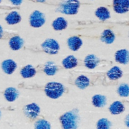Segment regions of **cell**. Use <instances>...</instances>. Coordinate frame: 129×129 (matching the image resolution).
<instances>
[{
    "label": "cell",
    "instance_id": "cell-25",
    "mask_svg": "<svg viewBox=\"0 0 129 129\" xmlns=\"http://www.w3.org/2000/svg\"><path fill=\"white\" fill-rule=\"evenodd\" d=\"M117 92L121 97H126L129 95V86L127 84H121L118 87Z\"/></svg>",
    "mask_w": 129,
    "mask_h": 129
},
{
    "label": "cell",
    "instance_id": "cell-32",
    "mask_svg": "<svg viewBox=\"0 0 129 129\" xmlns=\"http://www.w3.org/2000/svg\"><path fill=\"white\" fill-rule=\"evenodd\" d=\"M1 110H0V118H1Z\"/></svg>",
    "mask_w": 129,
    "mask_h": 129
},
{
    "label": "cell",
    "instance_id": "cell-1",
    "mask_svg": "<svg viewBox=\"0 0 129 129\" xmlns=\"http://www.w3.org/2000/svg\"><path fill=\"white\" fill-rule=\"evenodd\" d=\"M59 121L63 128H77L79 121L78 110L76 109H74L64 113L60 116Z\"/></svg>",
    "mask_w": 129,
    "mask_h": 129
},
{
    "label": "cell",
    "instance_id": "cell-26",
    "mask_svg": "<svg viewBox=\"0 0 129 129\" xmlns=\"http://www.w3.org/2000/svg\"><path fill=\"white\" fill-rule=\"evenodd\" d=\"M111 125V122L106 118H101L97 123V128L99 129L109 128Z\"/></svg>",
    "mask_w": 129,
    "mask_h": 129
},
{
    "label": "cell",
    "instance_id": "cell-27",
    "mask_svg": "<svg viewBox=\"0 0 129 129\" xmlns=\"http://www.w3.org/2000/svg\"><path fill=\"white\" fill-rule=\"evenodd\" d=\"M35 128H50V124L47 120L41 119L37 120L35 123Z\"/></svg>",
    "mask_w": 129,
    "mask_h": 129
},
{
    "label": "cell",
    "instance_id": "cell-23",
    "mask_svg": "<svg viewBox=\"0 0 129 129\" xmlns=\"http://www.w3.org/2000/svg\"><path fill=\"white\" fill-rule=\"evenodd\" d=\"M5 20L8 24L13 25L20 22L21 17L17 12L14 11L9 14L6 17Z\"/></svg>",
    "mask_w": 129,
    "mask_h": 129
},
{
    "label": "cell",
    "instance_id": "cell-29",
    "mask_svg": "<svg viewBox=\"0 0 129 129\" xmlns=\"http://www.w3.org/2000/svg\"><path fill=\"white\" fill-rule=\"evenodd\" d=\"M124 122H125L126 126H127L128 127H129V114L126 116V117L124 119Z\"/></svg>",
    "mask_w": 129,
    "mask_h": 129
},
{
    "label": "cell",
    "instance_id": "cell-22",
    "mask_svg": "<svg viewBox=\"0 0 129 129\" xmlns=\"http://www.w3.org/2000/svg\"><path fill=\"white\" fill-rule=\"evenodd\" d=\"M124 105L119 101L114 102L109 107L110 112L112 114H119L124 111Z\"/></svg>",
    "mask_w": 129,
    "mask_h": 129
},
{
    "label": "cell",
    "instance_id": "cell-20",
    "mask_svg": "<svg viewBox=\"0 0 129 129\" xmlns=\"http://www.w3.org/2000/svg\"><path fill=\"white\" fill-rule=\"evenodd\" d=\"M21 76L24 78H29L33 77L36 74L35 68L31 64H27L22 68L20 71Z\"/></svg>",
    "mask_w": 129,
    "mask_h": 129
},
{
    "label": "cell",
    "instance_id": "cell-2",
    "mask_svg": "<svg viewBox=\"0 0 129 129\" xmlns=\"http://www.w3.org/2000/svg\"><path fill=\"white\" fill-rule=\"evenodd\" d=\"M81 4L78 0H62L56 11L65 15H75Z\"/></svg>",
    "mask_w": 129,
    "mask_h": 129
},
{
    "label": "cell",
    "instance_id": "cell-12",
    "mask_svg": "<svg viewBox=\"0 0 129 129\" xmlns=\"http://www.w3.org/2000/svg\"><path fill=\"white\" fill-rule=\"evenodd\" d=\"M99 62V59L94 54L88 55L86 56L84 60V63L85 67L90 69L95 68Z\"/></svg>",
    "mask_w": 129,
    "mask_h": 129
},
{
    "label": "cell",
    "instance_id": "cell-14",
    "mask_svg": "<svg viewBox=\"0 0 129 129\" xmlns=\"http://www.w3.org/2000/svg\"><path fill=\"white\" fill-rule=\"evenodd\" d=\"M19 95V91L15 88H7L4 92V96L6 100L9 102H13L18 98Z\"/></svg>",
    "mask_w": 129,
    "mask_h": 129
},
{
    "label": "cell",
    "instance_id": "cell-9",
    "mask_svg": "<svg viewBox=\"0 0 129 129\" xmlns=\"http://www.w3.org/2000/svg\"><path fill=\"white\" fill-rule=\"evenodd\" d=\"M115 59L116 62L123 64L129 62V51L125 49H120L116 52Z\"/></svg>",
    "mask_w": 129,
    "mask_h": 129
},
{
    "label": "cell",
    "instance_id": "cell-16",
    "mask_svg": "<svg viewBox=\"0 0 129 129\" xmlns=\"http://www.w3.org/2000/svg\"><path fill=\"white\" fill-rule=\"evenodd\" d=\"M96 16L101 21L106 20L110 18V14L108 8L105 7H100L95 11Z\"/></svg>",
    "mask_w": 129,
    "mask_h": 129
},
{
    "label": "cell",
    "instance_id": "cell-21",
    "mask_svg": "<svg viewBox=\"0 0 129 129\" xmlns=\"http://www.w3.org/2000/svg\"><path fill=\"white\" fill-rule=\"evenodd\" d=\"M106 74L110 80H117L122 77V72L119 67L115 66L110 69Z\"/></svg>",
    "mask_w": 129,
    "mask_h": 129
},
{
    "label": "cell",
    "instance_id": "cell-10",
    "mask_svg": "<svg viewBox=\"0 0 129 129\" xmlns=\"http://www.w3.org/2000/svg\"><path fill=\"white\" fill-rule=\"evenodd\" d=\"M17 67V63L12 59H9L3 61L2 63V69L7 74H12Z\"/></svg>",
    "mask_w": 129,
    "mask_h": 129
},
{
    "label": "cell",
    "instance_id": "cell-3",
    "mask_svg": "<svg viewBox=\"0 0 129 129\" xmlns=\"http://www.w3.org/2000/svg\"><path fill=\"white\" fill-rule=\"evenodd\" d=\"M66 88L61 83L57 82H49L47 83L44 87L46 95L52 99H57L60 97L65 92Z\"/></svg>",
    "mask_w": 129,
    "mask_h": 129
},
{
    "label": "cell",
    "instance_id": "cell-17",
    "mask_svg": "<svg viewBox=\"0 0 129 129\" xmlns=\"http://www.w3.org/2000/svg\"><path fill=\"white\" fill-rule=\"evenodd\" d=\"M24 44V40L19 36L12 37L9 41L10 48L14 50H17L22 48Z\"/></svg>",
    "mask_w": 129,
    "mask_h": 129
},
{
    "label": "cell",
    "instance_id": "cell-6",
    "mask_svg": "<svg viewBox=\"0 0 129 129\" xmlns=\"http://www.w3.org/2000/svg\"><path fill=\"white\" fill-rule=\"evenodd\" d=\"M45 22V17L44 15L38 11H34L30 15V24L33 27H40L42 26Z\"/></svg>",
    "mask_w": 129,
    "mask_h": 129
},
{
    "label": "cell",
    "instance_id": "cell-4",
    "mask_svg": "<svg viewBox=\"0 0 129 129\" xmlns=\"http://www.w3.org/2000/svg\"><path fill=\"white\" fill-rule=\"evenodd\" d=\"M42 51L50 54L58 53L60 46L58 43L53 39H47L41 45Z\"/></svg>",
    "mask_w": 129,
    "mask_h": 129
},
{
    "label": "cell",
    "instance_id": "cell-28",
    "mask_svg": "<svg viewBox=\"0 0 129 129\" xmlns=\"http://www.w3.org/2000/svg\"><path fill=\"white\" fill-rule=\"evenodd\" d=\"M11 3L14 5H20L22 2V0H10Z\"/></svg>",
    "mask_w": 129,
    "mask_h": 129
},
{
    "label": "cell",
    "instance_id": "cell-7",
    "mask_svg": "<svg viewBox=\"0 0 129 129\" xmlns=\"http://www.w3.org/2000/svg\"><path fill=\"white\" fill-rule=\"evenodd\" d=\"M112 7L116 13H126L129 11V0H113Z\"/></svg>",
    "mask_w": 129,
    "mask_h": 129
},
{
    "label": "cell",
    "instance_id": "cell-30",
    "mask_svg": "<svg viewBox=\"0 0 129 129\" xmlns=\"http://www.w3.org/2000/svg\"><path fill=\"white\" fill-rule=\"evenodd\" d=\"M3 36H4V31H3V28L0 25V39H4Z\"/></svg>",
    "mask_w": 129,
    "mask_h": 129
},
{
    "label": "cell",
    "instance_id": "cell-15",
    "mask_svg": "<svg viewBox=\"0 0 129 129\" xmlns=\"http://www.w3.org/2000/svg\"><path fill=\"white\" fill-rule=\"evenodd\" d=\"M63 67L67 69H70L77 67L78 64V60L74 55H69L62 61Z\"/></svg>",
    "mask_w": 129,
    "mask_h": 129
},
{
    "label": "cell",
    "instance_id": "cell-13",
    "mask_svg": "<svg viewBox=\"0 0 129 129\" xmlns=\"http://www.w3.org/2000/svg\"><path fill=\"white\" fill-rule=\"evenodd\" d=\"M115 39V34L112 30L109 29L104 30L100 36V40L106 44H111L113 43Z\"/></svg>",
    "mask_w": 129,
    "mask_h": 129
},
{
    "label": "cell",
    "instance_id": "cell-18",
    "mask_svg": "<svg viewBox=\"0 0 129 129\" xmlns=\"http://www.w3.org/2000/svg\"><path fill=\"white\" fill-rule=\"evenodd\" d=\"M90 84V79L84 75L78 76L75 81V85L81 89H84Z\"/></svg>",
    "mask_w": 129,
    "mask_h": 129
},
{
    "label": "cell",
    "instance_id": "cell-8",
    "mask_svg": "<svg viewBox=\"0 0 129 129\" xmlns=\"http://www.w3.org/2000/svg\"><path fill=\"white\" fill-rule=\"evenodd\" d=\"M60 67L53 61H48L40 66V69L46 75L52 76L60 69Z\"/></svg>",
    "mask_w": 129,
    "mask_h": 129
},
{
    "label": "cell",
    "instance_id": "cell-5",
    "mask_svg": "<svg viewBox=\"0 0 129 129\" xmlns=\"http://www.w3.org/2000/svg\"><path fill=\"white\" fill-rule=\"evenodd\" d=\"M40 111L39 107L35 103L28 104L23 108V112L25 115L30 121L35 120L38 116Z\"/></svg>",
    "mask_w": 129,
    "mask_h": 129
},
{
    "label": "cell",
    "instance_id": "cell-11",
    "mask_svg": "<svg viewBox=\"0 0 129 129\" xmlns=\"http://www.w3.org/2000/svg\"><path fill=\"white\" fill-rule=\"evenodd\" d=\"M68 44L69 48L73 51H77L80 48L83 44L82 40L80 37L76 36L70 37L68 38Z\"/></svg>",
    "mask_w": 129,
    "mask_h": 129
},
{
    "label": "cell",
    "instance_id": "cell-33",
    "mask_svg": "<svg viewBox=\"0 0 129 129\" xmlns=\"http://www.w3.org/2000/svg\"><path fill=\"white\" fill-rule=\"evenodd\" d=\"M1 0H0V3H1Z\"/></svg>",
    "mask_w": 129,
    "mask_h": 129
},
{
    "label": "cell",
    "instance_id": "cell-31",
    "mask_svg": "<svg viewBox=\"0 0 129 129\" xmlns=\"http://www.w3.org/2000/svg\"><path fill=\"white\" fill-rule=\"evenodd\" d=\"M36 1L39 2H44L46 0H36Z\"/></svg>",
    "mask_w": 129,
    "mask_h": 129
},
{
    "label": "cell",
    "instance_id": "cell-19",
    "mask_svg": "<svg viewBox=\"0 0 129 129\" xmlns=\"http://www.w3.org/2000/svg\"><path fill=\"white\" fill-rule=\"evenodd\" d=\"M68 22L63 17H58L55 19L52 24L53 28L56 31L62 30L68 27Z\"/></svg>",
    "mask_w": 129,
    "mask_h": 129
},
{
    "label": "cell",
    "instance_id": "cell-24",
    "mask_svg": "<svg viewBox=\"0 0 129 129\" xmlns=\"http://www.w3.org/2000/svg\"><path fill=\"white\" fill-rule=\"evenodd\" d=\"M92 104L95 107H103L106 104V98L102 95H95L92 97Z\"/></svg>",
    "mask_w": 129,
    "mask_h": 129
}]
</instances>
